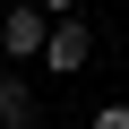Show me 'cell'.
<instances>
[{"mask_svg":"<svg viewBox=\"0 0 129 129\" xmlns=\"http://www.w3.org/2000/svg\"><path fill=\"white\" fill-rule=\"evenodd\" d=\"M86 129H129V103H95V120Z\"/></svg>","mask_w":129,"mask_h":129,"instance_id":"4","label":"cell"},{"mask_svg":"<svg viewBox=\"0 0 129 129\" xmlns=\"http://www.w3.org/2000/svg\"><path fill=\"white\" fill-rule=\"evenodd\" d=\"M43 43H52V17L35 9V0H17V9H0V60H9V69L43 60Z\"/></svg>","mask_w":129,"mask_h":129,"instance_id":"1","label":"cell"},{"mask_svg":"<svg viewBox=\"0 0 129 129\" xmlns=\"http://www.w3.org/2000/svg\"><path fill=\"white\" fill-rule=\"evenodd\" d=\"M0 129H43V95L26 86V69H0Z\"/></svg>","mask_w":129,"mask_h":129,"instance_id":"3","label":"cell"},{"mask_svg":"<svg viewBox=\"0 0 129 129\" xmlns=\"http://www.w3.org/2000/svg\"><path fill=\"white\" fill-rule=\"evenodd\" d=\"M95 60V35H86V17H52V43H43V69L52 78H78Z\"/></svg>","mask_w":129,"mask_h":129,"instance_id":"2","label":"cell"},{"mask_svg":"<svg viewBox=\"0 0 129 129\" xmlns=\"http://www.w3.org/2000/svg\"><path fill=\"white\" fill-rule=\"evenodd\" d=\"M35 9H43V17H78V0H35Z\"/></svg>","mask_w":129,"mask_h":129,"instance_id":"5","label":"cell"}]
</instances>
